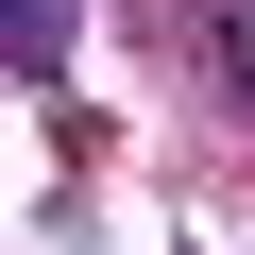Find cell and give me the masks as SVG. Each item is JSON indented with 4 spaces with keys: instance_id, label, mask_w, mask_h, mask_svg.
<instances>
[{
    "instance_id": "1",
    "label": "cell",
    "mask_w": 255,
    "mask_h": 255,
    "mask_svg": "<svg viewBox=\"0 0 255 255\" xmlns=\"http://www.w3.org/2000/svg\"><path fill=\"white\" fill-rule=\"evenodd\" d=\"M68 51V0H0V68H51Z\"/></svg>"
}]
</instances>
